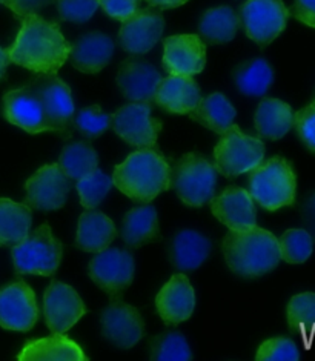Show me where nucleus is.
Segmentation results:
<instances>
[{"instance_id": "9", "label": "nucleus", "mask_w": 315, "mask_h": 361, "mask_svg": "<svg viewBox=\"0 0 315 361\" xmlns=\"http://www.w3.org/2000/svg\"><path fill=\"white\" fill-rule=\"evenodd\" d=\"M151 103L131 102L111 116V128L134 148H156L163 123L151 116Z\"/></svg>"}, {"instance_id": "41", "label": "nucleus", "mask_w": 315, "mask_h": 361, "mask_svg": "<svg viewBox=\"0 0 315 361\" xmlns=\"http://www.w3.org/2000/svg\"><path fill=\"white\" fill-rule=\"evenodd\" d=\"M294 128L306 148L315 152V99L294 113Z\"/></svg>"}, {"instance_id": "33", "label": "nucleus", "mask_w": 315, "mask_h": 361, "mask_svg": "<svg viewBox=\"0 0 315 361\" xmlns=\"http://www.w3.org/2000/svg\"><path fill=\"white\" fill-rule=\"evenodd\" d=\"M58 166L70 180H79L99 168V154L85 142L68 143L61 152Z\"/></svg>"}, {"instance_id": "45", "label": "nucleus", "mask_w": 315, "mask_h": 361, "mask_svg": "<svg viewBox=\"0 0 315 361\" xmlns=\"http://www.w3.org/2000/svg\"><path fill=\"white\" fill-rule=\"evenodd\" d=\"M302 219L306 226V231L309 232L315 242V192L308 197V200L303 203L302 208Z\"/></svg>"}, {"instance_id": "34", "label": "nucleus", "mask_w": 315, "mask_h": 361, "mask_svg": "<svg viewBox=\"0 0 315 361\" xmlns=\"http://www.w3.org/2000/svg\"><path fill=\"white\" fill-rule=\"evenodd\" d=\"M286 318L289 331L302 335L315 332V294L303 292L294 295L288 303Z\"/></svg>"}, {"instance_id": "47", "label": "nucleus", "mask_w": 315, "mask_h": 361, "mask_svg": "<svg viewBox=\"0 0 315 361\" xmlns=\"http://www.w3.org/2000/svg\"><path fill=\"white\" fill-rule=\"evenodd\" d=\"M10 63L11 62H10V57H8V54H6V49L0 47V80L4 79V75L6 73V68Z\"/></svg>"}, {"instance_id": "16", "label": "nucleus", "mask_w": 315, "mask_h": 361, "mask_svg": "<svg viewBox=\"0 0 315 361\" xmlns=\"http://www.w3.org/2000/svg\"><path fill=\"white\" fill-rule=\"evenodd\" d=\"M165 71L171 75L200 74L206 66V45L195 34H177L163 40Z\"/></svg>"}, {"instance_id": "14", "label": "nucleus", "mask_w": 315, "mask_h": 361, "mask_svg": "<svg viewBox=\"0 0 315 361\" xmlns=\"http://www.w3.org/2000/svg\"><path fill=\"white\" fill-rule=\"evenodd\" d=\"M25 204L37 211H57L65 206L70 194L68 178L58 163L39 168L25 183Z\"/></svg>"}, {"instance_id": "30", "label": "nucleus", "mask_w": 315, "mask_h": 361, "mask_svg": "<svg viewBox=\"0 0 315 361\" xmlns=\"http://www.w3.org/2000/svg\"><path fill=\"white\" fill-rule=\"evenodd\" d=\"M32 225V209L25 203L0 199V246L13 247L27 237Z\"/></svg>"}, {"instance_id": "23", "label": "nucleus", "mask_w": 315, "mask_h": 361, "mask_svg": "<svg viewBox=\"0 0 315 361\" xmlns=\"http://www.w3.org/2000/svg\"><path fill=\"white\" fill-rule=\"evenodd\" d=\"M114 49V40L108 34L89 31L80 36L71 47V63L80 73L97 74L111 62Z\"/></svg>"}, {"instance_id": "42", "label": "nucleus", "mask_w": 315, "mask_h": 361, "mask_svg": "<svg viewBox=\"0 0 315 361\" xmlns=\"http://www.w3.org/2000/svg\"><path fill=\"white\" fill-rule=\"evenodd\" d=\"M99 5L109 17L123 22L139 10L140 0H99Z\"/></svg>"}, {"instance_id": "21", "label": "nucleus", "mask_w": 315, "mask_h": 361, "mask_svg": "<svg viewBox=\"0 0 315 361\" xmlns=\"http://www.w3.org/2000/svg\"><path fill=\"white\" fill-rule=\"evenodd\" d=\"M157 68L144 60H126L117 74V87L130 102L154 103V94L160 80Z\"/></svg>"}, {"instance_id": "1", "label": "nucleus", "mask_w": 315, "mask_h": 361, "mask_svg": "<svg viewBox=\"0 0 315 361\" xmlns=\"http://www.w3.org/2000/svg\"><path fill=\"white\" fill-rule=\"evenodd\" d=\"M71 45L56 22L39 14L25 16L14 44L6 48L10 62L36 74H57L70 59Z\"/></svg>"}, {"instance_id": "22", "label": "nucleus", "mask_w": 315, "mask_h": 361, "mask_svg": "<svg viewBox=\"0 0 315 361\" xmlns=\"http://www.w3.org/2000/svg\"><path fill=\"white\" fill-rule=\"evenodd\" d=\"M202 99L200 88L191 75H171L161 79L154 94V103L169 114H190Z\"/></svg>"}, {"instance_id": "19", "label": "nucleus", "mask_w": 315, "mask_h": 361, "mask_svg": "<svg viewBox=\"0 0 315 361\" xmlns=\"http://www.w3.org/2000/svg\"><path fill=\"white\" fill-rule=\"evenodd\" d=\"M156 309L166 324L190 320L195 309V290L190 279L182 272L173 275L156 295Z\"/></svg>"}, {"instance_id": "2", "label": "nucleus", "mask_w": 315, "mask_h": 361, "mask_svg": "<svg viewBox=\"0 0 315 361\" xmlns=\"http://www.w3.org/2000/svg\"><path fill=\"white\" fill-rule=\"evenodd\" d=\"M228 268L238 277L257 279L274 271L280 263L278 238L257 225L229 229L221 243Z\"/></svg>"}, {"instance_id": "35", "label": "nucleus", "mask_w": 315, "mask_h": 361, "mask_svg": "<svg viewBox=\"0 0 315 361\" xmlns=\"http://www.w3.org/2000/svg\"><path fill=\"white\" fill-rule=\"evenodd\" d=\"M192 357L188 340L178 331H166L151 341V360L154 361H191Z\"/></svg>"}, {"instance_id": "38", "label": "nucleus", "mask_w": 315, "mask_h": 361, "mask_svg": "<svg viewBox=\"0 0 315 361\" xmlns=\"http://www.w3.org/2000/svg\"><path fill=\"white\" fill-rule=\"evenodd\" d=\"M74 126L85 139H97L111 128V114L101 111L99 105H91L80 109L74 117Z\"/></svg>"}, {"instance_id": "31", "label": "nucleus", "mask_w": 315, "mask_h": 361, "mask_svg": "<svg viewBox=\"0 0 315 361\" xmlns=\"http://www.w3.org/2000/svg\"><path fill=\"white\" fill-rule=\"evenodd\" d=\"M240 25V17L231 6H217L202 16L199 34L206 44L223 45L234 40Z\"/></svg>"}, {"instance_id": "20", "label": "nucleus", "mask_w": 315, "mask_h": 361, "mask_svg": "<svg viewBox=\"0 0 315 361\" xmlns=\"http://www.w3.org/2000/svg\"><path fill=\"white\" fill-rule=\"evenodd\" d=\"M44 102L56 133L68 130L74 117V99L71 88L57 74H39L31 82Z\"/></svg>"}, {"instance_id": "8", "label": "nucleus", "mask_w": 315, "mask_h": 361, "mask_svg": "<svg viewBox=\"0 0 315 361\" xmlns=\"http://www.w3.org/2000/svg\"><path fill=\"white\" fill-rule=\"evenodd\" d=\"M88 274L97 288L113 298H118L132 285L135 260L130 251L108 246L92 257Z\"/></svg>"}, {"instance_id": "3", "label": "nucleus", "mask_w": 315, "mask_h": 361, "mask_svg": "<svg viewBox=\"0 0 315 361\" xmlns=\"http://www.w3.org/2000/svg\"><path fill=\"white\" fill-rule=\"evenodd\" d=\"M113 183L132 202L149 203L171 188V166L156 148H139L114 168Z\"/></svg>"}, {"instance_id": "43", "label": "nucleus", "mask_w": 315, "mask_h": 361, "mask_svg": "<svg viewBox=\"0 0 315 361\" xmlns=\"http://www.w3.org/2000/svg\"><path fill=\"white\" fill-rule=\"evenodd\" d=\"M0 4L10 8L17 17L23 19L25 16L37 14L45 6L54 4V0H0Z\"/></svg>"}, {"instance_id": "29", "label": "nucleus", "mask_w": 315, "mask_h": 361, "mask_svg": "<svg viewBox=\"0 0 315 361\" xmlns=\"http://www.w3.org/2000/svg\"><path fill=\"white\" fill-rule=\"evenodd\" d=\"M188 116L206 130L221 135L234 123L237 111L225 94L214 92L200 99L199 105Z\"/></svg>"}, {"instance_id": "18", "label": "nucleus", "mask_w": 315, "mask_h": 361, "mask_svg": "<svg viewBox=\"0 0 315 361\" xmlns=\"http://www.w3.org/2000/svg\"><path fill=\"white\" fill-rule=\"evenodd\" d=\"M211 212L228 229H246L257 225L255 202L248 189L228 186L209 200Z\"/></svg>"}, {"instance_id": "10", "label": "nucleus", "mask_w": 315, "mask_h": 361, "mask_svg": "<svg viewBox=\"0 0 315 361\" xmlns=\"http://www.w3.org/2000/svg\"><path fill=\"white\" fill-rule=\"evenodd\" d=\"M238 17L248 37L266 47L285 31L289 11L283 0H246Z\"/></svg>"}, {"instance_id": "7", "label": "nucleus", "mask_w": 315, "mask_h": 361, "mask_svg": "<svg viewBox=\"0 0 315 361\" xmlns=\"http://www.w3.org/2000/svg\"><path fill=\"white\" fill-rule=\"evenodd\" d=\"M265 143L259 137L245 134L233 123L221 134L214 148V166L226 178L248 174L265 160Z\"/></svg>"}, {"instance_id": "11", "label": "nucleus", "mask_w": 315, "mask_h": 361, "mask_svg": "<svg viewBox=\"0 0 315 361\" xmlns=\"http://www.w3.org/2000/svg\"><path fill=\"white\" fill-rule=\"evenodd\" d=\"M4 117L11 125L20 128L28 134L56 131L47 108L37 90L32 85L8 91L4 99Z\"/></svg>"}, {"instance_id": "15", "label": "nucleus", "mask_w": 315, "mask_h": 361, "mask_svg": "<svg viewBox=\"0 0 315 361\" xmlns=\"http://www.w3.org/2000/svg\"><path fill=\"white\" fill-rule=\"evenodd\" d=\"M85 314L87 306L78 290L57 280L49 283L44 294V318L51 332H68Z\"/></svg>"}, {"instance_id": "37", "label": "nucleus", "mask_w": 315, "mask_h": 361, "mask_svg": "<svg viewBox=\"0 0 315 361\" xmlns=\"http://www.w3.org/2000/svg\"><path fill=\"white\" fill-rule=\"evenodd\" d=\"M114 183L113 177L106 176L99 168L92 171L88 176L78 180V192L83 208L96 209L97 206L105 200V197L111 192Z\"/></svg>"}, {"instance_id": "40", "label": "nucleus", "mask_w": 315, "mask_h": 361, "mask_svg": "<svg viewBox=\"0 0 315 361\" xmlns=\"http://www.w3.org/2000/svg\"><path fill=\"white\" fill-rule=\"evenodd\" d=\"M58 16L65 22L85 23L97 11L99 0H54Z\"/></svg>"}, {"instance_id": "32", "label": "nucleus", "mask_w": 315, "mask_h": 361, "mask_svg": "<svg viewBox=\"0 0 315 361\" xmlns=\"http://www.w3.org/2000/svg\"><path fill=\"white\" fill-rule=\"evenodd\" d=\"M234 80L237 90L245 96L261 97L274 83V71L265 59H252L237 68Z\"/></svg>"}, {"instance_id": "44", "label": "nucleus", "mask_w": 315, "mask_h": 361, "mask_svg": "<svg viewBox=\"0 0 315 361\" xmlns=\"http://www.w3.org/2000/svg\"><path fill=\"white\" fill-rule=\"evenodd\" d=\"M289 14L306 27L315 28V0H295Z\"/></svg>"}, {"instance_id": "6", "label": "nucleus", "mask_w": 315, "mask_h": 361, "mask_svg": "<svg viewBox=\"0 0 315 361\" xmlns=\"http://www.w3.org/2000/svg\"><path fill=\"white\" fill-rule=\"evenodd\" d=\"M217 169L197 152H188L177 160L171 169V186L186 206L200 208L216 194Z\"/></svg>"}, {"instance_id": "26", "label": "nucleus", "mask_w": 315, "mask_h": 361, "mask_svg": "<svg viewBox=\"0 0 315 361\" xmlns=\"http://www.w3.org/2000/svg\"><path fill=\"white\" fill-rule=\"evenodd\" d=\"M117 238L114 221L97 209L85 211L79 217L75 245L85 252L97 254Z\"/></svg>"}, {"instance_id": "39", "label": "nucleus", "mask_w": 315, "mask_h": 361, "mask_svg": "<svg viewBox=\"0 0 315 361\" xmlns=\"http://www.w3.org/2000/svg\"><path fill=\"white\" fill-rule=\"evenodd\" d=\"M257 361H299L300 350L291 338L274 337L263 341L257 354Z\"/></svg>"}, {"instance_id": "4", "label": "nucleus", "mask_w": 315, "mask_h": 361, "mask_svg": "<svg viewBox=\"0 0 315 361\" xmlns=\"http://www.w3.org/2000/svg\"><path fill=\"white\" fill-rule=\"evenodd\" d=\"M248 191L254 202L268 211H278L295 202L297 176L283 157H271L249 171Z\"/></svg>"}, {"instance_id": "12", "label": "nucleus", "mask_w": 315, "mask_h": 361, "mask_svg": "<svg viewBox=\"0 0 315 361\" xmlns=\"http://www.w3.org/2000/svg\"><path fill=\"white\" fill-rule=\"evenodd\" d=\"M101 335L118 349H131L143 338L144 320L137 307L113 298L100 314Z\"/></svg>"}, {"instance_id": "28", "label": "nucleus", "mask_w": 315, "mask_h": 361, "mask_svg": "<svg viewBox=\"0 0 315 361\" xmlns=\"http://www.w3.org/2000/svg\"><path fill=\"white\" fill-rule=\"evenodd\" d=\"M254 125L261 139L280 140L294 128V111L280 99H263L255 111Z\"/></svg>"}, {"instance_id": "25", "label": "nucleus", "mask_w": 315, "mask_h": 361, "mask_svg": "<svg viewBox=\"0 0 315 361\" xmlns=\"http://www.w3.org/2000/svg\"><path fill=\"white\" fill-rule=\"evenodd\" d=\"M212 251L211 240L194 229H182L169 245V260L180 272L194 271L205 263Z\"/></svg>"}, {"instance_id": "36", "label": "nucleus", "mask_w": 315, "mask_h": 361, "mask_svg": "<svg viewBox=\"0 0 315 361\" xmlns=\"http://www.w3.org/2000/svg\"><path fill=\"white\" fill-rule=\"evenodd\" d=\"M280 260L289 264H302L314 251V238L306 229H289L278 238Z\"/></svg>"}, {"instance_id": "13", "label": "nucleus", "mask_w": 315, "mask_h": 361, "mask_svg": "<svg viewBox=\"0 0 315 361\" xmlns=\"http://www.w3.org/2000/svg\"><path fill=\"white\" fill-rule=\"evenodd\" d=\"M36 292L23 280H16L0 289V328L28 332L39 320Z\"/></svg>"}, {"instance_id": "17", "label": "nucleus", "mask_w": 315, "mask_h": 361, "mask_svg": "<svg viewBox=\"0 0 315 361\" xmlns=\"http://www.w3.org/2000/svg\"><path fill=\"white\" fill-rule=\"evenodd\" d=\"M165 19L152 8L137 10L122 22L118 31L121 47L130 54H147L163 36Z\"/></svg>"}, {"instance_id": "46", "label": "nucleus", "mask_w": 315, "mask_h": 361, "mask_svg": "<svg viewBox=\"0 0 315 361\" xmlns=\"http://www.w3.org/2000/svg\"><path fill=\"white\" fill-rule=\"evenodd\" d=\"M147 2L151 6L159 8V10H174V8H178L185 5L186 2H190V0H147Z\"/></svg>"}, {"instance_id": "27", "label": "nucleus", "mask_w": 315, "mask_h": 361, "mask_svg": "<svg viewBox=\"0 0 315 361\" xmlns=\"http://www.w3.org/2000/svg\"><path fill=\"white\" fill-rule=\"evenodd\" d=\"M121 235L130 249H139L160 240L159 212L151 203L128 211L122 221Z\"/></svg>"}, {"instance_id": "24", "label": "nucleus", "mask_w": 315, "mask_h": 361, "mask_svg": "<svg viewBox=\"0 0 315 361\" xmlns=\"http://www.w3.org/2000/svg\"><path fill=\"white\" fill-rule=\"evenodd\" d=\"M20 361H88L83 349L66 337L65 334H54L49 337L28 340L25 343L20 354Z\"/></svg>"}, {"instance_id": "5", "label": "nucleus", "mask_w": 315, "mask_h": 361, "mask_svg": "<svg viewBox=\"0 0 315 361\" xmlns=\"http://www.w3.org/2000/svg\"><path fill=\"white\" fill-rule=\"evenodd\" d=\"M11 257L14 269L19 275L49 277L56 274L62 263L63 246L61 240L54 237L48 223H44L13 246Z\"/></svg>"}]
</instances>
